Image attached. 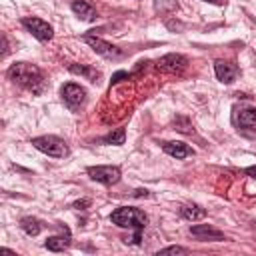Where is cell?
<instances>
[{"mask_svg": "<svg viewBox=\"0 0 256 256\" xmlns=\"http://www.w3.org/2000/svg\"><path fill=\"white\" fill-rule=\"evenodd\" d=\"M6 76L12 82H16V84H20L24 88H30L32 92H40L42 90V82H44L42 80V72H40L38 66L30 64V62H16V64H12L8 68V72H6Z\"/></svg>", "mask_w": 256, "mask_h": 256, "instance_id": "cell-1", "label": "cell"}, {"mask_svg": "<svg viewBox=\"0 0 256 256\" xmlns=\"http://www.w3.org/2000/svg\"><path fill=\"white\" fill-rule=\"evenodd\" d=\"M110 220H112V224H116L120 228H134L136 232H142V228L148 222V216L138 208L122 206V208H116L110 214Z\"/></svg>", "mask_w": 256, "mask_h": 256, "instance_id": "cell-2", "label": "cell"}, {"mask_svg": "<svg viewBox=\"0 0 256 256\" xmlns=\"http://www.w3.org/2000/svg\"><path fill=\"white\" fill-rule=\"evenodd\" d=\"M32 146L52 158H64L68 156V146L62 138L58 136H52V134H46V136H38V138H32Z\"/></svg>", "mask_w": 256, "mask_h": 256, "instance_id": "cell-3", "label": "cell"}, {"mask_svg": "<svg viewBox=\"0 0 256 256\" xmlns=\"http://www.w3.org/2000/svg\"><path fill=\"white\" fill-rule=\"evenodd\" d=\"M84 42H86L96 54H100V56H104V58H108V60H118V58L124 56V52H122L120 48L112 46L110 42H106V40H102V38H98V36L86 34V36H84Z\"/></svg>", "mask_w": 256, "mask_h": 256, "instance_id": "cell-4", "label": "cell"}, {"mask_svg": "<svg viewBox=\"0 0 256 256\" xmlns=\"http://www.w3.org/2000/svg\"><path fill=\"white\" fill-rule=\"evenodd\" d=\"M22 26H24L34 38H38V40H42V42L52 40V36H54L52 26H50L48 22H44L42 18H36V16H26V18H22Z\"/></svg>", "mask_w": 256, "mask_h": 256, "instance_id": "cell-5", "label": "cell"}, {"mask_svg": "<svg viewBox=\"0 0 256 256\" xmlns=\"http://www.w3.org/2000/svg\"><path fill=\"white\" fill-rule=\"evenodd\" d=\"M60 94H62V100L66 102V106H68L70 110H78V108L86 102V90H84L82 86L74 84V82L64 84L62 90H60Z\"/></svg>", "mask_w": 256, "mask_h": 256, "instance_id": "cell-6", "label": "cell"}, {"mask_svg": "<svg viewBox=\"0 0 256 256\" xmlns=\"http://www.w3.org/2000/svg\"><path fill=\"white\" fill-rule=\"evenodd\" d=\"M88 176L100 184H116L120 180V168L118 166H90L88 170Z\"/></svg>", "mask_w": 256, "mask_h": 256, "instance_id": "cell-7", "label": "cell"}, {"mask_svg": "<svg viewBox=\"0 0 256 256\" xmlns=\"http://www.w3.org/2000/svg\"><path fill=\"white\" fill-rule=\"evenodd\" d=\"M188 66V60H186V56H182V54H166V56H162V58H158V62H156V68L160 70V72H168V74H180L184 68Z\"/></svg>", "mask_w": 256, "mask_h": 256, "instance_id": "cell-8", "label": "cell"}, {"mask_svg": "<svg viewBox=\"0 0 256 256\" xmlns=\"http://www.w3.org/2000/svg\"><path fill=\"white\" fill-rule=\"evenodd\" d=\"M214 72H216V78L224 84H230L236 80L238 76V66L232 64V62H226V60H216L214 62Z\"/></svg>", "mask_w": 256, "mask_h": 256, "instance_id": "cell-9", "label": "cell"}, {"mask_svg": "<svg viewBox=\"0 0 256 256\" xmlns=\"http://www.w3.org/2000/svg\"><path fill=\"white\" fill-rule=\"evenodd\" d=\"M190 234L196 236L198 240H210V242H218V240H224V234L214 228V226H208V224H198V226H192L190 228Z\"/></svg>", "mask_w": 256, "mask_h": 256, "instance_id": "cell-10", "label": "cell"}, {"mask_svg": "<svg viewBox=\"0 0 256 256\" xmlns=\"http://www.w3.org/2000/svg\"><path fill=\"white\" fill-rule=\"evenodd\" d=\"M234 122L242 130H256V108H240L234 114Z\"/></svg>", "mask_w": 256, "mask_h": 256, "instance_id": "cell-11", "label": "cell"}, {"mask_svg": "<svg viewBox=\"0 0 256 256\" xmlns=\"http://www.w3.org/2000/svg\"><path fill=\"white\" fill-rule=\"evenodd\" d=\"M162 150H164L168 156L176 158V160L194 156V150H192L188 144H184V142H164V144H162Z\"/></svg>", "mask_w": 256, "mask_h": 256, "instance_id": "cell-12", "label": "cell"}, {"mask_svg": "<svg viewBox=\"0 0 256 256\" xmlns=\"http://www.w3.org/2000/svg\"><path fill=\"white\" fill-rule=\"evenodd\" d=\"M70 8H72V12H74L78 18H82V20H86V22H90V20L96 18V8H94L90 2H86V0H72Z\"/></svg>", "mask_w": 256, "mask_h": 256, "instance_id": "cell-13", "label": "cell"}, {"mask_svg": "<svg viewBox=\"0 0 256 256\" xmlns=\"http://www.w3.org/2000/svg\"><path fill=\"white\" fill-rule=\"evenodd\" d=\"M44 246H46L48 250H52V252H62V250H66V248L70 246V234L66 232V234H62V236H50V238L44 242Z\"/></svg>", "mask_w": 256, "mask_h": 256, "instance_id": "cell-14", "label": "cell"}, {"mask_svg": "<svg viewBox=\"0 0 256 256\" xmlns=\"http://www.w3.org/2000/svg\"><path fill=\"white\" fill-rule=\"evenodd\" d=\"M68 70H70L72 74H80V76H84V78L90 80V82H96V78L100 76V72H98L96 68L86 66V64H70Z\"/></svg>", "mask_w": 256, "mask_h": 256, "instance_id": "cell-15", "label": "cell"}, {"mask_svg": "<svg viewBox=\"0 0 256 256\" xmlns=\"http://www.w3.org/2000/svg\"><path fill=\"white\" fill-rule=\"evenodd\" d=\"M180 216L186 218V220H200L206 216V210L202 206H196V204H188V206H182L180 208Z\"/></svg>", "mask_w": 256, "mask_h": 256, "instance_id": "cell-16", "label": "cell"}, {"mask_svg": "<svg viewBox=\"0 0 256 256\" xmlns=\"http://www.w3.org/2000/svg\"><path fill=\"white\" fill-rule=\"evenodd\" d=\"M20 228H22V230H24L28 236H36V234H40L42 224H40V220L26 216V218H22V220H20Z\"/></svg>", "mask_w": 256, "mask_h": 256, "instance_id": "cell-17", "label": "cell"}, {"mask_svg": "<svg viewBox=\"0 0 256 256\" xmlns=\"http://www.w3.org/2000/svg\"><path fill=\"white\" fill-rule=\"evenodd\" d=\"M124 140H126V130L124 128H116L114 132H108L106 136L100 138L102 144H116V146L124 144Z\"/></svg>", "mask_w": 256, "mask_h": 256, "instance_id": "cell-18", "label": "cell"}, {"mask_svg": "<svg viewBox=\"0 0 256 256\" xmlns=\"http://www.w3.org/2000/svg\"><path fill=\"white\" fill-rule=\"evenodd\" d=\"M176 6H178V0H156V4H154V8L160 12H170Z\"/></svg>", "mask_w": 256, "mask_h": 256, "instance_id": "cell-19", "label": "cell"}, {"mask_svg": "<svg viewBox=\"0 0 256 256\" xmlns=\"http://www.w3.org/2000/svg\"><path fill=\"white\" fill-rule=\"evenodd\" d=\"M188 250L182 248V246H168V248H162L158 250V254H186Z\"/></svg>", "mask_w": 256, "mask_h": 256, "instance_id": "cell-20", "label": "cell"}, {"mask_svg": "<svg viewBox=\"0 0 256 256\" xmlns=\"http://www.w3.org/2000/svg\"><path fill=\"white\" fill-rule=\"evenodd\" d=\"M244 172H246V174H248L250 178H256V166H248V168H246Z\"/></svg>", "mask_w": 256, "mask_h": 256, "instance_id": "cell-21", "label": "cell"}, {"mask_svg": "<svg viewBox=\"0 0 256 256\" xmlns=\"http://www.w3.org/2000/svg\"><path fill=\"white\" fill-rule=\"evenodd\" d=\"M134 194H136V196H148V190H136Z\"/></svg>", "mask_w": 256, "mask_h": 256, "instance_id": "cell-22", "label": "cell"}, {"mask_svg": "<svg viewBox=\"0 0 256 256\" xmlns=\"http://www.w3.org/2000/svg\"><path fill=\"white\" fill-rule=\"evenodd\" d=\"M204 2H210V4H222V0H204Z\"/></svg>", "mask_w": 256, "mask_h": 256, "instance_id": "cell-23", "label": "cell"}]
</instances>
